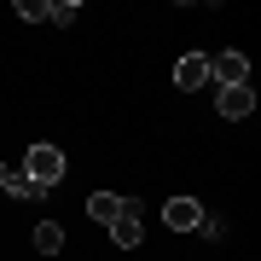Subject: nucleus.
I'll return each mask as SVG.
<instances>
[{"mask_svg":"<svg viewBox=\"0 0 261 261\" xmlns=\"http://www.w3.org/2000/svg\"><path fill=\"white\" fill-rule=\"evenodd\" d=\"M215 111H221L226 122H244L255 111V87L250 82H244V87H221V93H215Z\"/></svg>","mask_w":261,"mask_h":261,"instance_id":"obj_4","label":"nucleus"},{"mask_svg":"<svg viewBox=\"0 0 261 261\" xmlns=\"http://www.w3.org/2000/svg\"><path fill=\"white\" fill-rule=\"evenodd\" d=\"M6 174H12V168H6V163H0V192H6Z\"/></svg>","mask_w":261,"mask_h":261,"instance_id":"obj_11","label":"nucleus"},{"mask_svg":"<svg viewBox=\"0 0 261 261\" xmlns=\"http://www.w3.org/2000/svg\"><path fill=\"white\" fill-rule=\"evenodd\" d=\"M87 215H93L99 226H111L116 215H122V197H116V192H93V197H87Z\"/></svg>","mask_w":261,"mask_h":261,"instance_id":"obj_7","label":"nucleus"},{"mask_svg":"<svg viewBox=\"0 0 261 261\" xmlns=\"http://www.w3.org/2000/svg\"><path fill=\"white\" fill-rule=\"evenodd\" d=\"M203 82H209V58H203V53H186V58L174 64V87H180V93H197Z\"/></svg>","mask_w":261,"mask_h":261,"instance_id":"obj_5","label":"nucleus"},{"mask_svg":"<svg viewBox=\"0 0 261 261\" xmlns=\"http://www.w3.org/2000/svg\"><path fill=\"white\" fill-rule=\"evenodd\" d=\"M35 250L41 255H58V250H64V226H58V221H41L35 226Z\"/></svg>","mask_w":261,"mask_h":261,"instance_id":"obj_8","label":"nucleus"},{"mask_svg":"<svg viewBox=\"0 0 261 261\" xmlns=\"http://www.w3.org/2000/svg\"><path fill=\"white\" fill-rule=\"evenodd\" d=\"M209 82L244 87V82H250V58H244V53H215V58H209Z\"/></svg>","mask_w":261,"mask_h":261,"instance_id":"obj_3","label":"nucleus"},{"mask_svg":"<svg viewBox=\"0 0 261 261\" xmlns=\"http://www.w3.org/2000/svg\"><path fill=\"white\" fill-rule=\"evenodd\" d=\"M18 168H23L29 180H35V186H47V192H53L58 180H64V151L41 140V145H29V157H18Z\"/></svg>","mask_w":261,"mask_h":261,"instance_id":"obj_1","label":"nucleus"},{"mask_svg":"<svg viewBox=\"0 0 261 261\" xmlns=\"http://www.w3.org/2000/svg\"><path fill=\"white\" fill-rule=\"evenodd\" d=\"M6 197H23V203H41V197H47V186H35V180H29L23 168H12V174H6Z\"/></svg>","mask_w":261,"mask_h":261,"instance_id":"obj_6","label":"nucleus"},{"mask_svg":"<svg viewBox=\"0 0 261 261\" xmlns=\"http://www.w3.org/2000/svg\"><path fill=\"white\" fill-rule=\"evenodd\" d=\"M163 226L168 232H197V226H203V203H197V197H168L163 203Z\"/></svg>","mask_w":261,"mask_h":261,"instance_id":"obj_2","label":"nucleus"},{"mask_svg":"<svg viewBox=\"0 0 261 261\" xmlns=\"http://www.w3.org/2000/svg\"><path fill=\"white\" fill-rule=\"evenodd\" d=\"M18 18L23 23H53V0H18Z\"/></svg>","mask_w":261,"mask_h":261,"instance_id":"obj_9","label":"nucleus"},{"mask_svg":"<svg viewBox=\"0 0 261 261\" xmlns=\"http://www.w3.org/2000/svg\"><path fill=\"white\" fill-rule=\"evenodd\" d=\"M75 18H82L75 0H53V23H75Z\"/></svg>","mask_w":261,"mask_h":261,"instance_id":"obj_10","label":"nucleus"}]
</instances>
